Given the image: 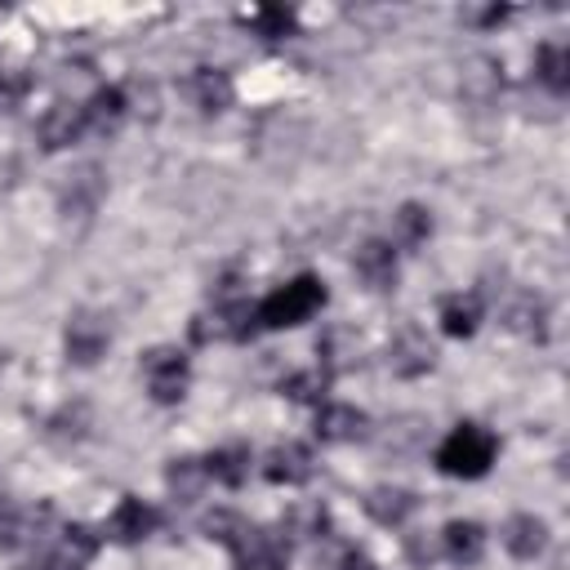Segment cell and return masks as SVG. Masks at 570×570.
<instances>
[{
    "instance_id": "cell-1",
    "label": "cell",
    "mask_w": 570,
    "mask_h": 570,
    "mask_svg": "<svg viewBox=\"0 0 570 570\" xmlns=\"http://www.w3.org/2000/svg\"><path fill=\"white\" fill-rule=\"evenodd\" d=\"M494 454H499L494 432H485L481 423H459V428L436 445V468H441L445 476L476 481V476H485V472H490Z\"/></svg>"
},
{
    "instance_id": "cell-2",
    "label": "cell",
    "mask_w": 570,
    "mask_h": 570,
    "mask_svg": "<svg viewBox=\"0 0 570 570\" xmlns=\"http://www.w3.org/2000/svg\"><path fill=\"white\" fill-rule=\"evenodd\" d=\"M321 307H325V285L303 272V276H294L289 285L272 289V294L258 303V325H263V330H289V325L312 321Z\"/></svg>"
},
{
    "instance_id": "cell-3",
    "label": "cell",
    "mask_w": 570,
    "mask_h": 570,
    "mask_svg": "<svg viewBox=\"0 0 570 570\" xmlns=\"http://www.w3.org/2000/svg\"><path fill=\"white\" fill-rule=\"evenodd\" d=\"M142 383L156 405H178L187 396L191 365L178 347H151V352H142Z\"/></svg>"
},
{
    "instance_id": "cell-4",
    "label": "cell",
    "mask_w": 570,
    "mask_h": 570,
    "mask_svg": "<svg viewBox=\"0 0 570 570\" xmlns=\"http://www.w3.org/2000/svg\"><path fill=\"white\" fill-rule=\"evenodd\" d=\"M107 343H111V325H107L102 312H94V307H76V312L67 316V330H62L67 361H76V365H94V361L107 352Z\"/></svg>"
},
{
    "instance_id": "cell-5",
    "label": "cell",
    "mask_w": 570,
    "mask_h": 570,
    "mask_svg": "<svg viewBox=\"0 0 570 570\" xmlns=\"http://www.w3.org/2000/svg\"><path fill=\"white\" fill-rule=\"evenodd\" d=\"M102 191H107L102 169H98L94 160H85V165H76V169L62 178V187H58V205H62L67 218H89V214L98 209Z\"/></svg>"
},
{
    "instance_id": "cell-6",
    "label": "cell",
    "mask_w": 570,
    "mask_h": 570,
    "mask_svg": "<svg viewBox=\"0 0 570 570\" xmlns=\"http://www.w3.org/2000/svg\"><path fill=\"white\" fill-rule=\"evenodd\" d=\"M387 365L401 379H419V374H428L436 365V352H432V343H428V334L419 325H401L392 334V343H387Z\"/></svg>"
},
{
    "instance_id": "cell-7",
    "label": "cell",
    "mask_w": 570,
    "mask_h": 570,
    "mask_svg": "<svg viewBox=\"0 0 570 570\" xmlns=\"http://www.w3.org/2000/svg\"><path fill=\"white\" fill-rule=\"evenodd\" d=\"M187 98H191V107H196L200 116H218V111L232 107L236 85H232V76L218 71V67H196V71L187 76Z\"/></svg>"
},
{
    "instance_id": "cell-8",
    "label": "cell",
    "mask_w": 570,
    "mask_h": 570,
    "mask_svg": "<svg viewBox=\"0 0 570 570\" xmlns=\"http://www.w3.org/2000/svg\"><path fill=\"white\" fill-rule=\"evenodd\" d=\"M156 521H160V512H156L147 499L125 494V499L116 503V512L107 517V534H111L116 543H138V539H147V534L156 530Z\"/></svg>"
},
{
    "instance_id": "cell-9",
    "label": "cell",
    "mask_w": 570,
    "mask_h": 570,
    "mask_svg": "<svg viewBox=\"0 0 570 570\" xmlns=\"http://www.w3.org/2000/svg\"><path fill=\"white\" fill-rule=\"evenodd\" d=\"M312 472H316V459H312V450H307L303 441L276 445V450L267 454V463H263V476H267L272 485H303V481H312Z\"/></svg>"
},
{
    "instance_id": "cell-10",
    "label": "cell",
    "mask_w": 570,
    "mask_h": 570,
    "mask_svg": "<svg viewBox=\"0 0 570 570\" xmlns=\"http://www.w3.org/2000/svg\"><path fill=\"white\" fill-rule=\"evenodd\" d=\"M85 129H89V125H85V107H76V102H53V107L40 116V147H45V151H62V147H71Z\"/></svg>"
},
{
    "instance_id": "cell-11",
    "label": "cell",
    "mask_w": 570,
    "mask_h": 570,
    "mask_svg": "<svg viewBox=\"0 0 570 570\" xmlns=\"http://www.w3.org/2000/svg\"><path fill=\"white\" fill-rule=\"evenodd\" d=\"M356 276L379 294L396 289V249H392V240H365L356 249Z\"/></svg>"
},
{
    "instance_id": "cell-12",
    "label": "cell",
    "mask_w": 570,
    "mask_h": 570,
    "mask_svg": "<svg viewBox=\"0 0 570 570\" xmlns=\"http://www.w3.org/2000/svg\"><path fill=\"white\" fill-rule=\"evenodd\" d=\"M503 548L512 552V557H521V561H534L543 548H548V521L543 517H534V512H517V517H508L503 521Z\"/></svg>"
},
{
    "instance_id": "cell-13",
    "label": "cell",
    "mask_w": 570,
    "mask_h": 570,
    "mask_svg": "<svg viewBox=\"0 0 570 570\" xmlns=\"http://www.w3.org/2000/svg\"><path fill=\"white\" fill-rule=\"evenodd\" d=\"M49 521V508H13L0 503V552H13L31 539H40V525Z\"/></svg>"
},
{
    "instance_id": "cell-14",
    "label": "cell",
    "mask_w": 570,
    "mask_h": 570,
    "mask_svg": "<svg viewBox=\"0 0 570 570\" xmlns=\"http://www.w3.org/2000/svg\"><path fill=\"white\" fill-rule=\"evenodd\" d=\"M232 557H236V570H285L281 543H276L272 534H263L258 525H249V530L232 543Z\"/></svg>"
},
{
    "instance_id": "cell-15",
    "label": "cell",
    "mask_w": 570,
    "mask_h": 570,
    "mask_svg": "<svg viewBox=\"0 0 570 570\" xmlns=\"http://www.w3.org/2000/svg\"><path fill=\"white\" fill-rule=\"evenodd\" d=\"M94 557H98V534L85 530V525H67V530L58 534V548H53L49 566H53V570H85Z\"/></svg>"
},
{
    "instance_id": "cell-16",
    "label": "cell",
    "mask_w": 570,
    "mask_h": 570,
    "mask_svg": "<svg viewBox=\"0 0 570 570\" xmlns=\"http://www.w3.org/2000/svg\"><path fill=\"white\" fill-rule=\"evenodd\" d=\"M316 436L330 445H347V441L365 436V414L356 405H325L316 414Z\"/></svg>"
},
{
    "instance_id": "cell-17",
    "label": "cell",
    "mask_w": 570,
    "mask_h": 570,
    "mask_svg": "<svg viewBox=\"0 0 570 570\" xmlns=\"http://www.w3.org/2000/svg\"><path fill=\"white\" fill-rule=\"evenodd\" d=\"M361 503H365V512H370L379 525H401V521L414 512L419 499H414L405 485H374Z\"/></svg>"
},
{
    "instance_id": "cell-18",
    "label": "cell",
    "mask_w": 570,
    "mask_h": 570,
    "mask_svg": "<svg viewBox=\"0 0 570 570\" xmlns=\"http://www.w3.org/2000/svg\"><path fill=\"white\" fill-rule=\"evenodd\" d=\"M441 548H445V557H450L454 566H472V561H481V552H485V530H481L476 521H450V525L441 530Z\"/></svg>"
},
{
    "instance_id": "cell-19",
    "label": "cell",
    "mask_w": 570,
    "mask_h": 570,
    "mask_svg": "<svg viewBox=\"0 0 570 570\" xmlns=\"http://www.w3.org/2000/svg\"><path fill=\"white\" fill-rule=\"evenodd\" d=\"M125 111H129V94L116 89V85H107V89H98V94L85 102V125L98 129V134H111V129L125 120Z\"/></svg>"
},
{
    "instance_id": "cell-20",
    "label": "cell",
    "mask_w": 570,
    "mask_h": 570,
    "mask_svg": "<svg viewBox=\"0 0 570 570\" xmlns=\"http://www.w3.org/2000/svg\"><path fill=\"white\" fill-rule=\"evenodd\" d=\"M499 89H503V71H499V62L494 58H472L468 67H463V98H472V102H494L499 98Z\"/></svg>"
},
{
    "instance_id": "cell-21",
    "label": "cell",
    "mask_w": 570,
    "mask_h": 570,
    "mask_svg": "<svg viewBox=\"0 0 570 570\" xmlns=\"http://www.w3.org/2000/svg\"><path fill=\"white\" fill-rule=\"evenodd\" d=\"M428 236H432V214H428L423 205L405 200V205L392 214V245H401V249H419Z\"/></svg>"
},
{
    "instance_id": "cell-22",
    "label": "cell",
    "mask_w": 570,
    "mask_h": 570,
    "mask_svg": "<svg viewBox=\"0 0 570 570\" xmlns=\"http://www.w3.org/2000/svg\"><path fill=\"white\" fill-rule=\"evenodd\" d=\"M249 445H218L214 454H205V472L214 476V481H223V485H245V476H249Z\"/></svg>"
},
{
    "instance_id": "cell-23",
    "label": "cell",
    "mask_w": 570,
    "mask_h": 570,
    "mask_svg": "<svg viewBox=\"0 0 570 570\" xmlns=\"http://www.w3.org/2000/svg\"><path fill=\"white\" fill-rule=\"evenodd\" d=\"M205 481H209V472H205V459H174L169 463V472H165V485H169V494L174 499H183V503H191V499H200V490H205Z\"/></svg>"
},
{
    "instance_id": "cell-24",
    "label": "cell",
    "mask_w": 570,
    "mask_h": 570,
    "mask_svg": "<svg viewBox=\"0 0 570 570\" xmlns=\"http://www.w3.org/2000/svg\"><path fill=\"white\" fill-rule=\"evenodd\" d=\"M325 525H330V512H325V503H294L285 517H281V530L289 534V539H316V534H325Z\"/></svg>"
},
{
    "instance_id": "cell-25",
    "label": "cell",
    "mask_w": 570,
    "mask_h": 570,
    "mask_svg": "<svg viewBox=\"0 0 570 570\" xmlns=\"http://www.w3.org/2000/svg\"><path fill=\"white\" fill-rule=\"evenodd\" d=\"M534 76H539L552 94H566V89H570V49H566V45H543V49H539V62H534Z\"/></svg>"
},
{
    "instance_id": "cell-26",
    "label": "cell",
    "mask_w": 570,
    "mask_h": 570,
    "mask_svg": "<svg viewBox=\"0 0 570 570\" xmlns=\"http://www.w3.org/2000/svg\"><path fill=\"white\" fill-rule=\"evenodd\" d=\"M476 321H481L476 298L454 294V298H445V303H441V330H445L450 338H468V334L476 330Z\"/></svg>"
},
{
    "instance_id": "cell-27",
    "label": "cell",
    "mask_w": 570,
    "mask_h": 570,
    "mask_svg": "<svg viewBox=\"0 0 570 570\" xmlns=\"http://www.w3.org/2000/svg\"><path fill=\"white\" fill-rule=\"evenodd\" d=\"M543 321H548V307H543L534 294H521V298H517V307L508 312V325H512V330H521L525 338H543V334H548V325H543Z\"/></svg>"
},
{
    "instance_id": "cell-28",
    "label": "cell",
    "mask_w": 570,
    "mask_h": 570,
    "mask_svg": "<svg viewBox=\"0 0 570 570\" xmlns=\"http://www.w3.org/2000/svg\"><path fill=\"white\" fill-rule=\"evenodd\" d=\"M45 432H49V441H58V445H67V441L76 445V441L89 432V410H85V405H67V410H58V414L49 419Z\"/></svg>"
},
{
    "instance_id": "cell-29",
    "label": "cell",
    "mask_w": 570,
    "mask_h": 570,
    "mask_svg": "<svg viewBox=\"0 0 570 570\" xmlns=\"http://www.w3.org/2000/svg\"><path fill=\"white\" fill-rule=\"evenodd\" d=\"M249 22H254V31L267 36V40H285V36L294 31V13L281 9V4H263V9H254Z\"/></svg>"
},
{
    "instance_id": "cell-30",
    "label": "cell",
    "mask_w": 570,
    "mask_h": 570,
    "mask_svg": "<svg viewBox=\"0 0 570 570\" xmlns=\"http://www.w3.org/2000/svg\"><path fill=\"white\" fill-rule=\"evenodd\" d=\"M325 383H330L325 370H303V374H289V379L281 383V392H285L289 401H321V396H325Z\"/></svg>"
},
{
    "instance_id": "cell-31",
    "label": "cell",
    "mask_w": 570,
    "mask_h": 570,
    "mask_svg": "<svg viewBox=\"0 0 570 570\" xmlns=\"http://www.w3.org/2000/svg\"><path fill=\"white\" fill-rule=\"evenodd\" d=\"M245 530H249V521H245L240 512L218 508V512H209V517H205V534H209V539H218V543H227V548H232Z\"/></svg>"
},
{
    "instance_id": "cell-32",
    "label": "cell",
    "mask_w": 570,
    "mask_h": 570,
    "mask_svg": "<svg viewBox=\"0 0 570 570\" xmlns=\"http://www.w3.org/2000/svg\"><path fill=\"white\" fill-rule=\"evenodd\" d=\"M31 80L22 71H0V111H13L22 98H27Z\"/></svg>"
},
{
    "instance_id": "cell-33",
    "label": "cell",
    "mask_w": 570,
    "mask_h": 570,
    "mask_svg": "<svg viewBox=\"0 0 570 570\" xmlns=\"http://www.w3.org/2000/svg\"><path fill=\"white\" fill-rule=\"evenodd\" d=\"M334 570H374V566H370V557H365V552H356V548H343Z\"/></svg>"
},
{
    "instance_id": "cell-34",
    "label": "cell",
    "mask_w": 570,
    "mask_h": 570,
    "mask_svg": "<svg viewBox=\"0 0 570 570\" xmlns=\"http://www.w3.org/2000/svg\"><path fill=\"white\" fill-rule=\"evenodd\" d=\"M40 570H53V566H40Z\"/></svg>"
}]
</instances>
